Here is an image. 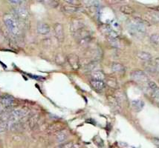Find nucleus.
<instances>
[{
  "mask_svg": "<svg viewBox=\"0 0 159 148\" xmlns=\"http://www.w3.org/2000/svg\"><path fill=\"white\" fill-rule=\"evenodd\" d=\"M4 23L11 34L15 37L22 36V29L15 16L11 14H5L3 17Z\"/></svg>",
  "mask_w": 159,
  "mask_h": 148,
  "instance_id": "1",
  "label": "nucleus"
},
{
  "mask_svg": "<svg viewBox=\"0 0 159 148\" xmlns=\"http://www.w3.org/2000/svg\"><path fill=\"white\" fill-rule=\"evenodd\" d=\"M129 32L134 36H140L146 33L145 23L140 19L137 18L134 22H131L128 26Z\"/></svg>",
  "mask_w": 159,
  "mask_h": 148,
  "instance_id": "2",
  "label": "nucleus"
},
{
  "mask_svg": "<svg viewBox=\"0 0 159 148\" xmlns=\"http://www.w3.org/2000/svg\"><path fill=\"white\" fill-rule=\"evenodd\" d=\"M130 76L133 81L137 82H147L149 81L148 76H146V74L140 70L132 71L130 73Z\"/></svg>",
  "mask_w": 159,
  "mask_h": 148,
  "instance_id": "3",
  "label": "nucleus"
},
{
  "mask_svg": "<svg viewBox=\"0 0 159 148\" xmlns=\"http://www.w3.org/2000/svg\"><path fill=\"white\" fill-rule=\"evenodd\" d=\"M66 61L73 70H78L80 67V61L79 56L74 53H71L68 55L66 57Z\"/></svg>",
  "mask_w": 159,
  "mask_h": 148,
  "instance_id": "4",
  "label": "nucleus"
},
{
  "mask_svg": "<svg viewBox=\"0 0 159 148\" xmlns=\"http://www.w3.org/2000/svg\"><path fill=\"white\" fill-rule=\"evenodd\" d=\"M54 36L59 42H63L65 39L64 28L63 25L60 23H56L54 26Z\"/></svg>",
  "mask_w": 159,
  "mask_h": 148,
  "instance_id": "5",
  "label": "nucleus"
},
{
  "mask_svg": "<svg viewBox=\"0 0 159 148\" xmlns=\"http://www.w3.org/2000/svg\"><path fill=\"white\" fill-rule=\"evenodd\" d=\"M13 13L16 16H18L19 19L23 20L28 19L30 16L28 10L26 9V7H22V6H17L16 7H15L13 9Z\"/></svg>",
  "mask_w": 159,
  "mask_h": 148,
  "instance_id": "6",
  "label": "nucleus"
},
{
  "mask_svg": "<svg viewBox=\"0 0 159 148\" xmlns=\"http://www.w3.org/2000/svg\"><path fill=\"white\" fill-rule=\"evenodd\" d=\"M84 28H85V24L82 20L79 19H75L71 22L70 30L71 32L72 33H74L77 32L79 31H81Z\"/></svg>",
  "mask_w": 159,
  "mask_h": 148,
  "instance_id": "7",
  "label": "nucleus"
},
{
  "mask_svg": "<svg viewBox=\"0 0 159 148\" xmlns=\"http://www.w3.org/2000/svg\"><path fill=\"white\" fill-rule=\"evenodd\" d=\"M147 86L150 89L152 93V96L154 99L157 101L159 103V87L156 85L154 81H147Z\"/></svg>",
  "mask_w": 159,
  "mask_h": 148,
  "instance_id": "8",
  "label": "nucleus"
},
{
  "mask_svg": "<svg viewBox=\"0 0 159 148\" xmlns=\"http://www.w3.org/2000/svg\"><path fill=\"white\" fill-rule=\"evenodd\" d=\"M91 87H92L97 92H101L103 89L105 88L106 84L102 80H96L92 79L90 81Z\"/></svg>",
  "mask_w": 159,
  "mask_h": 148,
  "instance_id": "9",
  "label": "nucleus"
},
{
  "mask_svg": "<svg viewBox=\"0 0 159 148\" xmlns=\"http://www.w3.org/2000/svg\"><path fill=\"white\" fill-rule=\"evenodd\" d=\"M36 31L39 34L46 35L50 32V27L45 22H38L36 26Z\"/></svg>",
  "mask_w": 159,
  "mask_h": 148,
  "instance_id": "10",
  "label": "nucleus"
},
{
  "mask_svg": "<svg viewBox=\"0 0 159 148\" xmlns=\"http://www.w3.org/2000/svg\"><path fill=\"white\" fill-rule=\"evenodd\" d=\"M69 133L66 130H61L58 133H57L56 139L58 143H63L68 139Z\"/></svg>",
  "mask_w": 159,
  "mask_h": 148,
  "instance_id": "11",
  "label": "nucleus"
},
{
  "mask_svg": "<svg viewBox=\"0 0 159 148\" xmlns=\"http://www.w3.org/2000/svg\"><path fill=\"white\" fill-rule=\"evenodd\" d=\"M1 103L6 107H9L14 104V99L12 96L7 95V96H5L2 98Z\"/></svg>",
  "mask_w": 159,
  "mask_h": 148,
  "instance_id": "12",
  "label": "nucleus"
},
{
  "mask_svg": "<svg viewBox=\"0 0 159 148\" xmlns=\"http://www.w3.org/2000/svg\"><path fill=\"white\" fill-rule=\"evenodd\" d=\"M137 57L139 59L142 60L144 61H149L150 60H152V55L145 51H139L137 53Z\"/></svg>",
  "mask_w": 159,
  "mask_h": 148,
  "instance_id": "13",
  "label": "nucleus"
},
{
  "mask_svg": "<svg viewBox=\"0 0 159 148\" xmlns=\"http://www.w3.org/2000/svg\"><path fill=\"white\" fill-rule=\"evenodd\" d=\"M144 106V101L141 100H134L132 101V107L133 110L136 112H140Z\"/></svg>",
  "mask_w": 159,
  "mask_h": 148,
  "instance_id": "14",
  "label": "nucleus"
},
{
  "mask_svg": "<svg viewBox=\"0 0 159 148\" xmlns=\"http://www.w3.org/2000/svg\"><path fill=\"white\" fill-rule=\"evenodd\" d=\"M63 130V125L60 123H54L49 127V133H58Z\"/></svg>",
  "mask_w": 159,
  "mask_h": 148,
  "instance_id": "15",
  "label": "nucleus"
},
{
  "mask_svg": "<svg viewBox=\"0 0 159 148\" xmlns=\"http://www.w3.org/2000/svg\"><path fill=\"white\" fill-rule=\"evenodd\" d=\"M86 6L89 7H98L100 6V0H82Z\"/></svg>",
  "mask_w": 159,
  "mask_h": 148,
  "instance_id": "16",
  "label": "nucleus"
},
{
  "mask_svg": "<svg viewBox=\"0 0 159 148\" xmlns=\"http://www.w3.org/2000/svg\"><path fill=\"white\" fill-rule=\"evenodd\" d=\"M112 70L115 73H122L125 71V67L122 64L118 63V62H114L111 65Z\"/></svg>",
  "mask_w": 159,
  "mask_h": 148,
  "instance_id": "17",
  "label": "nucleus"
},
{
  "mask_svg": "<svg viewBox=\"0 0 159 148\" xmlns=\"http://www.w3.org/2000/svg\"><path fill=\"white\" fill-rule=\"evenodd\" d=\"M120 11L126 15H132L135 13L133 8L129 5H122L120 7Z\"/></svg>",
  "mask_w": 159,
  "mask_h": 148,
  "instance_id": "18",
  "label": "nucleus"
},
{
  "mask_svg": "<svg viewBox=\"0 0 159 148\" xmlns=\"http://www.w3.org/2000/svg\"><path fill=\"white\" fill-rule=\"evenodd\" d=\"M92 79H96V80H103L105 79V74L103 73V72L100 71H93L92 73Z\"/></svg>",
  "mask_w": 159,
  "mask_h": 148,
  "instance_id": "19",
  "label": "nucleus"
},
{
  "mask_svg": "<svg viewBox=\"0 0 159 148\" xmlns=\"http://www.w3.org/2000/svg\"><path fill=\"white\" fill-rule=\"evenodd\" d=\"M106 82L105 84H106L108 87H112V88H116L117 86H118V83H117V79L114 77H108L106 79Z\"/></svg>",
  "mask_w": 159,
  "mask_h": 148,
  "instance_id": "20",
  "label": "nucleus"
},
{
  "mask_svg": "<svg viewBox=\"0 0 159 148\" xmlns=\"http://www.w3.org/2000/svg\"><path fill=\"white\" fill-rule=\"evenodd\" d=\"M65 60H66V58L62 53H58L55 56V62L59 65H63L65 62Z\"/></svg>",
  "mask_w": 159,
  "mask_h": 148,
  "instance_id": "21",
  "label": "nucleus"
},
{
  "mask_svg": "<svg viewBox=\"0 0 159 148\" xmlns=\"http://www.w3.org/2000/svg\"><path fill=\"white\" fill-rule=\"evenodd\" d=\"M64 10L69 13H77L80 11V7L78 6L66 5L64 6Z\"/></svg>",
  "mask_w": 159,
  "mask_h": 148,
  "instance_id": "22",
  "label": "nucleus"
},
{
  "mask_svg": "<svg viewBox=\"0 0 159 148\" xmlns=\"http://www.w3.org/2000/svg\"><path fill=\"white\" fill-rule=\"evenodd\" d=\"M108 42H110V44L113 46V47H121L119 37H117V38H108Z\"/></svg>",
  "mask_w": 159,
  "mask_h": 148,
  "instance_id": "23",
  "label": "nucleus"
},
{
  "mask_svg": "<svg viewBox=\"0 0 159 148\" xmlns=\"http://www.w3.org/2000/svg\"><path fill=\"white\" fill-rule=\"evenodd\" d=\"M36 1L49 5L51 6V7H56L57 5V2L56 0H36Z\"/></svg>",
  "mask_w": 159,
  "mask_h": 148,
  "instance_id": "24",
  "label": "nucleus"
},
{
  "mask_svg": "<svg viewBox=\"0 0 159 148\" xmlns=\"http://www.w3.org/2000/svg\"><path fill=\"white\" fill-rule=\"evenodd\" d=\"M38 121V117L36 116H34L29 119V126L31 127V128H34Z\"/></svg>",
  "mask_w": 159,
  "mask_h": 148,
  "instance_id": "25",
  "label": "nucleus"
},
{
  "mask_svg": "<svg viewBox=\"0 0 159 148\" xmlns=\"http://www.w3.org/2000/svg\"><path fill=\"white\" fill-rule=\"evenodd\" d=\"M150 41L152 43H153L154 45H159V34L156 33V34H153L150 37Z\"/></svg>",
  "mask_w": 159,
  "mask_h": 148,
  "instance_id": "26",
  "label": "nucleus"
},
{
  "mask_svg": "<svg viewBox=\"0 0 159 148\" xmlns=\"http://www.w3.org/2000/svg\"><path fill=\"white\" fill-rule=\"evenodd\" d=\"M64 1L67 4H69V5L79 6L80 5V2L79 0H64Z\"/></svg>",
  "mask_w": 159,
  "mask_h": 148,
  "instance_id": "27",
  "label": "nucleus"
},
{
  "mask_svg": "<svg viewBox=\"0 0 159 148\" xmlns=\"http://www.w3.org/2000/svg\"><path fill=\"white\" fill-rule=\"evenodd\" d=\"M10 3L13 4L14 5L20 6L23 3V0H8Z\"/></svg>",
  "mask_w": 159,
  "mask_h": 148,
  "instance_id": "28",
  "label": "nucleus"
},
{
  "mask_svg": "<svg viewBox=\"0 0 159 148\" xmlns=\"http://www.w3.org/2000/svg\"><path fill=\"white\" fill-rule=\"evenodd\" d=\"M58 148H74V146L71 142L66 143V144H63L60 147Z\"/></svg>",
  "mask_w": 159,
  "mask_h": 148,
  "instance_id": "29",
  "label": "nucleus"
},
{
  "mask_svg": "<svg viewBox=\"0 0 159 148\" xmlns=\"http://www.w3.org/2000/svg\"><path fill=\"white\" fill-rule=\"evenodd\" d=\"M152 141H153V142L155 143L156 145H158L159 146V139H152Z\"/></svg>",
  "mask_w": 159,
  "mask_h": 148,
  "instance_id": "30",
  "label": "nucleus"
},
{
  "mask_svg": "<svg viewBox=\"0 0 159 148\" xmlns=\"http://www.w3.org/2000/svg\"><path fill=\"white\" fill-rule=\"evenodd\" d=\"M156 10H157V11H159V7H157V8H156Z\"/></svg>",
  "mask_w": 159,
  "mask_h": 148,
  "instance_id": "31",
  "label": "nucleus"
}]
</instances>
